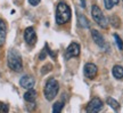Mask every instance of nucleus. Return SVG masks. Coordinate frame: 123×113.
Here are the masks:
<instances>
[{"label": "nucleus", "instance_id": "nucleus-19", "mask_svg": "<svg viewBox=\"0 0 123 113\" xmlns=\"http://www.w3.org/2000/svg\"><path fill=\"white\" fill-rule=\"evenodd\" d=\"M9 109L8 106L6 104H4V103H0V112H8Z\"/></svg>", "mask_w": 123, "mask_h": 113}, {"label": "nucleus", "instance_id": "nucleus-13", "mask_svg": "<svg viewBox=\"0 0 123 113\" xmlns=\"http://www.w3.org/2000/svg\"><path fill=\"white\" fill-rule=\"evenodd\" d=\"M112 73L114 75V78L116 79H123V67L121 65H114L113 70H112Z\"/></svg>", "mask_w": 123, "mask_h": 113}, {"label": "nucleus", "instance_id": "nucleus-3", "mask_svg": "<svg viewBox=\"0 0 123 113\" xmlns=\"http://www.w3.org/2000/svg\"><path fill=\"white\" fill-rule=\"evenodd\" d=\"M58 90H59V83L56 79L50 78L46 82V86H44L43 89V94L44 97L47 100H53L58 94Z\"/></svg>", "mask_w": 123, "mask_h": 113}, {"label": "nucleus", "instance_id": "nucleus-14", "mask_svg": "<svg viewBox=\"0 0 123 113\" xmlns=\"http://www.w3.org/2000/svg\"><path fill=\"white\" fill-rule=\"evenodd\" d=\"M108 23H111V25L115 27V29H119L120 25H121V20L119 18V16H116V15H112L108 20Z\"/></svg>", "mask_w": 123, "mask_h": 113}, {"label": "nucleus", "instance_id": "nucleus-12", "mask_svg": "<svg viewBox=\"0 0 123 113\" xmlns=\"http://www.w3.org/2000/svg\"><path fill=\"white\" fill-rule=\"evenodd\" d=\"M37 98V91L33 89V88H31V89H27V91L24 94V100H26V102H30V103H33Z\"/></svg>", "mask_w": 123, "mask_h": 113}, {"label": "nucleus", "instance_id": "nucleus-20", "mask_svg": "<svg viewBox=\"0 0 123 113\" xmlns=\"http://www.w3.org/2000/svg\"><path fill=\"white\" fill-rule=\"evenodd\" d=\"M41 0H29V4L32 5V6H38L40 4Z\"/></svg>", "mask_w": 123, "mask_h": 113}, {"label": "nucleus", "instance_id": "nucleus-6", "mask_svg": "<svg viewBox=\"0 0 123 113\" xmlns=\"http://www.w3.org/2000/svg\"><path fill=\"white\" fill-rule=\"evenodd\" d=\"M80 55V45L76 42H72L70 44V46L66 48L65 52V58L70 60L72 57H78Z\"/></svg>", "mask_w": 123, "mask_h": 113}, {"label": "nucleus", "instance_id": "nucleus-15", "mask_svg": "<svg viewBox=\"0 0 123 113\" xmlns=\"http://www.w3.org/2000/svg\"><path fill=\"white\" fill-rule=\"evenodd\" d=\"M106 102H107V104L110 105L114 111H116V112H119L120 111V104H119L117 100H115L114 98H112V97H108V98L106 100Z\"/></svg>", "mask_w": 123, "mask_h": 113}, {"label": "nucleus", "instance_id": "nucleus-11", "mask_svg": "<svg viewBox=\"0 0 123 113\" xmlns=\"http://www.w3.org/2000/svg\"><path fill=\"white\" fill-rule=\"evenodd\" d=\"M6 35H7V27L4 20L0 18V47H2L6 41Z\"/></svg>", "mask_w": 123, "mask_h": 113}, {"label": "nucleus", "instance_id": "nucleus-17", "mask_svg": "<svg viewBox=\"0 0 123 113\" xmlns=\"http://www.w3.org/2000/svg\"><path fill=\"white\" fill-rule=\"evenodd\" d=\"M63 106H64V103H63V102H56L53 106V112L59 113L62 110H63Z\"/></svg>", "mask_w": 123, "mask_h": 113}, {"label": "nucleus", "instance_id": "nucleus-1", "mask_svg": "<svg viewBox=\"0 0 123 113\" xmlns=\"http://www.w3.org/2000/svg\"><path fill=\"white\" fill-rule=\"evenodd\" d=\"M71 20V8L70 6L64 2L61 1L58 2L57 8H56V23L58 25H63L67 23Z\"/></svg>", "mask_w": 123, "mask_h": 113}, {"label": "nucleus", "instance_id": "nucleus-18", "mask_svg": "<svg viewBox=\"0 0 123 113\" xmlns=\"http://www.w3.org/2000/svg\"><path fill=\"white\" fill-rule=\"evenodd\" d=\"M114 39H115V41H116V45H117L119 49H123V41L119 37V34H114Z\"/></svg>", "mask_w": 123, "mask_h": 113}, {"label": "nucleus", "instance_id": "nucleus-5", "mask_svg": "<svg viewBox=\"0 0 123 113\" xmlns=\"http://www.w3.org/2000/svg\"><path fill=\"white\" fill-rule=\"evenodd\" d=\"M103 105L104 104H103V102H101L100 98L95 97V98H92L88 103L87 107H86V111H87V112H90V113L99 112V111L103 109Z\"/></svg>", "mask_w": 123, "mask_h": 113}, {"label": "nucleus", "instance_id": "nucleus-10", "mask_svg": "<svg viewBox=\"0 0 123 113\" xmlns=\"http://www.w3.org/2000/svg\"><path fill=\"white\" fill-rule=\"evenodd\" d=\"M91 35H92V39H93V41L97 44V46H99V47L103 48V49H106L107 44H106L104 37H103V35H101L98 31H97V30H91Z\"/></svg>", "mask_w": 123, "mask_h": 113}, {"label": "nucleus", "instance_id": "nucleus-8", "mask_svg": "<svg viewBox=\"0 0 123 113\" xmlns=\"http://www.w3.org/2000/svg\"><path fill=\"white\" fill-rule=\"evenodd\" d=\"M83 72H84V75L89 79H93L97 75V66L93 64V63H87L84 65V69H83Z\"/></svg>", "mask_w": 123, "mask_h": 113}, {"label": "nucleus", "instance_id": "nucleus-9", "mask_svg": "<svg viewBox=\"0 0 123 113\" xmlns=\"http://www.w3.org/2000/svg\"><path fill=\"white\" fill-rule=\"evenodd\" d=\"M34 83H35L34 78L31 77V75H23L22 78H21V80H19V85L24 89H31V88H33L34 87Z\"/></svg>", "mask_w": 123, "mask_h": 113}, {"label": "nucleus", "instance_id": "nucleus-16", "mask_svg": "<svg viewBox=\"0 0 123 113\" xmlns=\"http://www.w3.org/2000/svg\"><path fill=\"white\" fill-rule=\"evenodd\" d=\"M78 18H79V25L83 29H87L90 26V22L88 21V18L83 16V15H78Z\"/></svg>", "mask_w": 123, "mask_h": 113}, {"label": "nucleus", "instance_id": "nucleus-21", "mask_svg": "<svg viewBox=\"0 0 123 113\" xmlns=\"http://www.w3.org/2000/svg\"><path fill=\"white\" fill-rule=\"evenodd\" d=\"M111 2H112V4H113V5L115 6V5L119 4V0H111Z\"/></svg>", "mask_w": 123, "mask_h": 113}, {"label": "nucleus", "instance_id": "nucleus-4", "mask_svg": "<svg viewBox=\"0 0 123 113\" xmlns=\"http://www.w3.org/2000/svg\"><path fill=\"white\" fill-rule=\"evenodd\" d=\"M91 15L93 21L100 26L101 29H107L108 27V20L105 17V15L103 14L101 9L97 6V5H93L91 8Z\"/></svg>", "mask_w": 123, "mask_h": 113}, {"label": "nucleus", "instance_id": "nucleus-2", "mask_svg": "<svg viewBox=\"0 0 123 113\" xmlns=\"http://www.w3.org/2000/svg\"><path fill=\"white\" fill-rule=\"evenodd\" d=\"M7 63L9 69H12L15 72H21L23 69V62L21 54L16 49H10L7 56Z\"/></svg>", "mask_w": 123, "mask_h": 113}, {"label": "nucleus", "instance_id": "nucleus-22", "mask_svg": "<svg viewBox=\"0 0 123 113\" xmlns=\"http://www.w3.org/2000/svg\"><path fill=\"white\" fill-rule=\"evenodd\" d=\"M122 1H123V0H122Z\"/></svg>", "mask_w": 123, "mask_h": 113}, {"label": "nucleus", "instance_id": "nucleus-7", "mask_svg": "<svg viewBox=\"0 0 123 113\" xmlns=\"http://www.w3.org/2000/svg\"><path fill=\"white\" fill-rule=\"evenodd\" d=\"M24 40L26 41V44L33 46L37 42V33L33 27H26L25 31H24Z\"/></svg>", "mask_w": 123, "mask_h": 113}]
</instances>
